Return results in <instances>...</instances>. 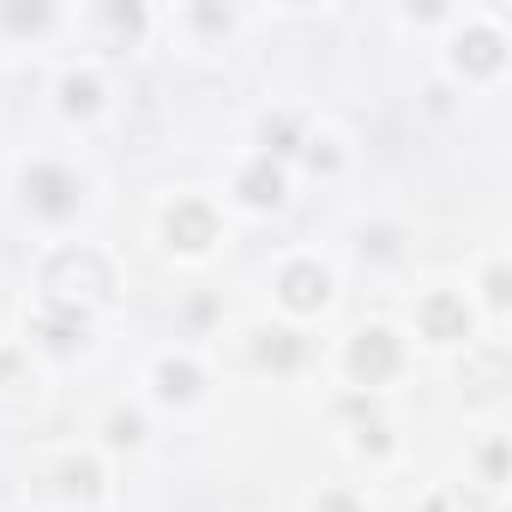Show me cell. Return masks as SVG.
<instances>
[{
  "instance_id": "6da1fadb",
  "label": "cell",
  "mask_w": 512,
  "mask_h": 512,
  "mask_svg": "<svg viewBox=\"0 0 512 512\" xmlns=\"http://www.w3.org/2000/svg\"><path fill=\"white\" fill-rule=\"evenodd\" d=\"M350 374H356L362 386L392 380V374H398V338H392V332H362V338L350 344Z\"/></svg>"
},
{
  "instance_id": "7a4b0ae2",
  "label": "cell",
  "mask_w": 512,
  "mask_h": 512,
  "mask_svg": "<svg viewBox=\"0 0 512 512\" xmlns=\"http://www.w3.org/2000/svg\"><path fill=\"white\" fill-rule=\"evenodd\" d=\"M25 193H31V205H37L43 217H67V211L79 205V181H73L67 169H49V163L25 175Z\"/></svg>"
},
{
  "instance_id": "3957f363",
  "label": "cell",
  "mask_w": 512,
  "mask_h": 512,
  "mask_svg": "<svg viewBox=\"0 0 512 512\" xmlns=\"http://www.w3.org/2000/svg\"><path fill=\"white\" fill-rule=\"evenodd\" d=\"M416 320H422V332H428V338H440V344H452V338H464V332H470V314H464V302H458V296H428Z\"/></svg>"
},
{
  "instance_id": "277c9868",
  "label": "cell",
  "mask_w": 512,
  "mask_h": 512,
  "mask_svg": "<svg viewBox=\"0 0 512 512\" xmlns=\"http://www.w3.org/2000/svg\"><path fill=\"white\" fill-rule=\"evenodd\" d=\"M211 235H217V217H211L199 199H181V205L169 211V241H175V247H205Z\"/></svg>"
},
{
  "instance_id": "5b68a950",
  "label": "cell",
  "mask_w": 512,
  "mask_h": 512,
  "mask_svg": "<svg viewBox=\"0 0 512 512\" xmlns=\"http://www.w3.org/2000/svg\"><path fill=\"white\" fill-rule=\"evenodd\" d=\"M326 290H332V284H326V272H320V266H290V272H284V302H290L296 314L320 308V302H326Z\"/></svg>"
},
{
  "instance_id": "8992f818",
  "label": "cell",
  "mask_w": 512,
  "mask_h": 512,
  "mask_svg": "<svg viewBox=\"0 0 512 512\" xmlns=\"http://www.w3.org/2000/svg\"><path fill=\"white\" fill-rule=\"evenodd\" d=\"M241 199H247V205H278V199H284V175H278L272 163H253V169L241 175Z\"/></svg>"
},
{
  "instance_id": "52a82bcc",
  "label": "cell",
  "mask_w": 512,
  "mask_h": 512,
  "mask_svg": "<svg viewBox=\"0 0 512 512\" xmlns=\"http://www.w3.org/2000/svg\"><path fill=\"white\" fill-rule=\"evenodd\" d=\"M157 380H163V398H193L199 392V368L193 362H163Z\"/></svg>"
},
{
  "instance_id": "ba28073f",
  "label": "cell",
  "mask_w": 512,
  "mask_h": 512,
  "mask_svg": "<svg viewBox=\"0 0 512 512\" xmlns=\"http://www.w3.org/2000/svg\"><path fill=\"white\" fill-rule=\"evenodd\" d=\"M458 61H470L476 73H488V67L500 61V37H494V31H476L470 43H458Z\"/></svg>"
},
{
  "instance_id": "9c48e42d",
  "label": "cell",
  "mask_w": 512,
  "mask_h": 512,
  "mask_svg": "<svg viewBox=\"0 0 512 512\" xmlns=\"http://www.w3.org/2000/svg\"><path fill=\"white\" fill-rule=\"evenodd\" d=\"M260 356H266V362H278V368H290V362H296V356H302V344H296V338H290V332H272V338H266V344H260Z\"/></svg>"
},
{
  "instance_id": "30bf717a",
  "label": "cell",
  "mask_w": 512,
  "mask_h": 512,
  "mask_svg": "<svg viewBox=\"0 0 512 512\" xmlns=\"http://www.w3.org/2000/svg\"><path fill=\"white\" fill-rule=\"evenodd\" d=\"M266 145H272V151H296V121H290V115L266 121Z\"/></svg>"
},
{
  "instance_id": "8fae6325",
  "label": "cell",
  "mask_w": 512,
  "mask_h": 512,
  "mask_svg": "<svg viewBox=\"0 0 512 512\" xmlns=\"http://www.w3.org/2000/svg\"><path fill=\"white\" fill-rule=\"evenodd\" d=\"M97 103V79H67V109H91Z\"/></svg>"
},
{
  "instance_id": "7c38bea8",
  "label": "cell",
  "mask_w": 512,
  "mask_h": 512,
  "mask_svg": "<svg viewBox=\"0 0 512 512\" xmlns=\"http://www.w3.org/2000/svg\"><path fill=\"white\" fill-rule=\"evenodd\" d=\"M109 440L133 446V440H139V416H133V410H127V416H115V422H109Z\"/></svg>"
},
{
  "instance_id": "4fadbf2b",
  "label": "cell",
  "mask_w": 512,
  "mask_h": 512,
  "mask_svg": "<svg viewBox=\"0 0 512 512\" xmlns=\"http://www.w3.org/2000/svg\"><path fill=\"white\" fill-rule=\"evenodd\" d=\"M67 482H73V488H97V470H91V464H73Z\"/></svg>"
},
{
  "instance_id": "5bb4252c",
  "label": "cell",
  "mask_w": 512,
  "mask_h": 512,
  "mask_svg": "<svg viewBox=\"0 0 512 512\" xmlns=\"http://www.w3.org/2000/svg\"><path fill=\"white\" fill-rule=\"evenodd\" d=\"M7 25H43V7H31V13L19 7V13H7Z\"/></svg>"
},
{
  "instance_id": "9a60e30c",
  "label": "cell",
  "mask_w": 512,
  "mask_h": 512,
  "mask_svg": "<svg viewBox=\"0 0 512 512\" xmlns=\"http://www.w3.org/2000/svg\"><path fill=\"white\" fill-rule=\"evenodd\" d=\"M320 512H356V500H344V494H326V500H320Z\"/></svg>"
}]
</instances>
